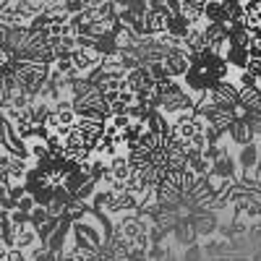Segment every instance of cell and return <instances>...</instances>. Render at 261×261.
I'll return each mask as SVG.
<instances>
[{
	"label": "cell",
	"instance_id": "cell-1",
	"mask_svg": "<svg viewBox=\"0 0 261 261\" xmlns=\"http://www.w3.org/2000/svg\"><path fill=\"white\" fill-rule=\"evenodd\" d=\"M105 125H107V123L79 118V123H76L73 128L65 130V144L73 146V149H81V151H89V154H94L97 144L105 139Z\"/></svg>",
	"mask_w": 261,
	"mask_h": 261
},
{
	"label": "cell",
	"instance_id": "cell-2",
	"mask_svg": "<svg viewBox=\"0 0 261 261\" xmlns=\"http://www.w3.org/2000/svg\"><path fill=\"white\" fill-rule=\"evenodd\" d=\"M238 99H241V86L235 84V79H225L220 84H214L209 89V94L201 102H209L214 107H222V110H235Z\"/></svg>",
	"mask_w": 261,
	"mask_h": 261
},
{
	"label": "cell",
	"instance_id": "cell-3",
	"mask_svg": "<svg viewBox=\"0 0 261 261\" xmlns=\"http://www.w3.org/2000/svg\"><path fill=\"white\" fill-rule=\"evenodd\" d=\"M172 16H178V13H172L167 8H160V6H151L149 13L144 16V24H146V37H160L170 29V21Z\"/></svg>",
	"mask_w": 261,
	"mask_h": 261
},
{
	"label": "cell",
	"instance_id": "cell-4",
	"mask_svg": "<svg viewBox=\"0 0 261 261\" xmlns=\"http://www.w3.org/2000/svg\"><path fill=\"white\" fill-rule=\"evenodd\" d=\"M191 65H193V55H191L186 47H183V50H172V53H167V58H165V68H167L170 79H178V81L186 79V73L191 71Z\"/></svg>",
	"mask_w": 261,
	"mask_h": 261
},
{
	"label": "cell",
	"instance_id": "cell-5",
	"mask_svg": "<svg viewBox=\"0 0 261 261\" xmlns=\"http://www.w3.org/2000/svg\"><path fill=\"white\" fill-rule=\"evenodd\" d=\"M102 55H99V50L97 47H79L76 53H73V63H76V71L81 73V76H89V73H94L97 68H102Z\"/></svg>",
	"mask_w": 261,
	"mask_h": 261
},
{
	"label": "cell",
	"instance_id": "cell-6",
	"mask_svg": "<svg viewBox=\"0 0 261 261\" xmlns=\"http://www.w3.org/2000/svg\"><path fill=\"white\" fill-rule=\"evenodd\" d=\"M204 32H206L209 50L225 55L230 47V27L227 24H204Z\"/></svg>",
	"mask_w": 261,
	"mask_h": 261
},
{
	"label": "cell",
	"instance_id": "cell-7",
	"mask_svg": "<svg viewBox=\"0 0 261 261\" xmlns=\"http://www.w3.org/2000/svg\"><path fill=\"white\" fill-rule=\"evenodd\" d=\"M227 141L235 144L238 149H243V146H248V144H256L258 139H256V134H253L251 123H248L246 118H238V120L230 125V130H227Z\"/></svg>",
	"mask_w": 261,
	"mask_h": 261
},
{
	"label": "cell",
	"instance_id": "cell-8",
	"mask_svg": "<svg viewBox=\"0 0 261 261\" xmlns=\"http://www.w3.org/2000/svg\"><path fill=\"white\" fill-rule=\"evenodd\" d=\"M238 170H241V167H238V157H232L230 151H225L220 160L212 162V178L214 180H222V183H232Z\"/></svg>",
	"mask_w": 261,
	"mask_h": 261
},
{
	"label": "cell",
	"instance_id": "cell-9",
	"mask_svg": "<svg viewBox=\"0 0 261 261\" xmlns=\"http://www.w3.org/2000/svg\"><path fill=\"white\" fill-rule=\"evenodd\" d=\"M188 220H191L196 235H212V232L217 230V225H220L217 214H214V212H206V209H196V212H191Z\"/></svg>",
	"mask_w": 261,
	"mask_h": 261
},
{
	"label": "cell",
	"instance_id": "cell-10",
	"mask_svg": "<svg viewBox=\"0 0 261 261\" xmlns=\"http://www.w3.org/2000/svg\"><path fill=\"white\" fill-rule=\"evenodd\" d=\"M154 84H157V81L151 79L149 68H144V65H141V68H136V71H130V73L125 76V86H128V89L134 92L136 97H139V94H144V92H149Z\"/></svg>",
	"mask_w": 261,
	"mask_h": 261
},
{
	"label": "cell",
	"instance_id": "cell-11",
	"mask_svg": "<svg viewBox=\"0 0 261 261\" xmlns=\"http://www.w3.org/2000/svg\"><path fill=\"white\" fill-rule=\"evenodd\" d=\"M206 3L209 0H180V13L193 27H201L206 24Z\"/></svg>",
	"mask_w": 261,
	"mask_h": 261
},
{
	"label": "cell",
	"instance_id": "cell-12",
	"mask_svg": "<svg viewBox=\"0 0 261 261\" xmlns=\"http://www.w3.org/2000/svg\"><path fill=\"white\" fill-rule=\"evenodd\" d=\"M235 157H238V167H241V172H253L261 165V146L258 144H248L243 149H238Z\"/></svg>",
	"mask_w": 261,
	"mask_h": 261
},
{
	"label": "cell",
	"instance_id": "cell-13",
	"mask_svg": "<svg viewBox=\"0 0 261 261\" xmlns=\"http://www.w3.org/2000/svg\"><path fill=\"white\" fill-rule=\"evenodd\" d=\"M130 175H134V165L128 162V154H115L110 160V186L113 183H128Z\"/></svg>",
	"mask_w": 261,
	"mask_h": 261
},
{
	"label": "cell",
	"instance_id": "cell-14",
	"mask_svg": "<svg viewBox=\"0 0 261 261\" xmlns=\"http://www.w3.org/2000/svg\"><path fill=\"white\" fill-rule=\"evenodd\" d=\"M183 45H186V50L193 55V58H199V55H204L206 50H209V42H206V32H204V24L201 27H193L191 29V34L183 39Z\"/></svg>",
	"mask_w": 261,
	"mask_h": 261
},
{
	"label": "cell",
	"instance_id": "cell-15",
	"mask_svg": "<svg viewBox=\"0 0 261 261\" xmlns=\"http://www.w3.org/2000/svg\"><path fill=\"white\" fill-rule=\"evenodd\" d=\"M172 238H175V241L180 243V246H186V248H191V246H196V230H193V225H191V220L188 217H183L180 220V225L172 230Z\"/></svg>",
	"mask_w": 261,
	"mask_h": 261
},
{
	"label": "cell",
	"instance_id": "cell-16",
	"mask_svg": "<svg viewBox=\"0 0 261 261\" xmlns=\"http://www.w3.org/2000/svg\"><path fill=\"white\" fill-rule=\"evenodd\" d=\"M225 60L230 63V68L232 71H246L248 68V60H251V53L246 50V47H227V53H225Z\"/></svg>",
	"mask_w": 261,
	"mask_h": 261
},
{
	"label": "cell",
	"instance_id": "cell-17",
	"mask_svg": "<svg viewBox=\"0 0 261 261\" xmlns=\"http://www.w3.org/2000/svg\"><path fill=\"white\" fill-rule=\"evenodd\" d=\"M238 105H241L246 113L261 110V89L258 86H246V89H241V99H238Z\"/></svg>",
	"mask_w": 261,
	"mask_h": 261
},
{
	"label": "cell",
	"instance_id": "cell-18",
	"mask_svg": "<svg viewBox=\"0 0 261 261\" xmlns=\"http://www.w3.org/2000/svg\"><path fill=\"white\" fill-rule=\"evenodd\" d=\"M227 0H209L206 3V24H225Z\"/></svg>",
	"mask_w": 261,
	"mask_h": 261
},
{
	"label": "cell",
	"instance_id": "cell-19",
	"mask_svg": "<svg viewBox=\"0 0 261 261\" xmlns=\"http://www.w3.org/2000/svg\"><path fill=\"white\" fill-rule=\"evenodd\" d=\"M29 258H32V261H60V256H58L55 251H50L45 243H39L37 248H32V251H29Z\"/></svg>",
	"mask_w": 261,
	"mask_h": 261
},
{
	"label": "cell",
	"instance_id": "cell-20",
	"mask_svg": "<svg viewBox=\"0 0 261 261\" xmlns=\"http://www.w3.org/2000/svg\"><path fill=\"white\" fill-rule=\"evenodd\" d=\"M144 68H149L151 79H154L157 84L165 81V79H170V73H167V68H165V63H151V65H144Z\"/></svg>",
	"mask_w": 261,
	"mask_h": 261
},
{
	"label": "cell",
	"instance_id": "cell-21",
	"mask_svg": "<svg viewBox=\"0 0 261 261\" xmlns=\"http://www.w3.org/2000/svg\"><path fill=\"white\" fill-rule=\"evenodd\" d=\"M248 123H251V128H253V134H256V139L261 141V110H251V113H246L243 115Z\"/></svg>",
	"mask_w": 261,
	"mask_h": 261
},
{
	"label": "cell",
	"instance_id": "cell-22",
	"mask_svg": "<svg viewBox=\"0 0 261 261\" xmlns=\"http://www.w3.org/2000/svg\"><path fill=\"white\" fill-rule=\"evenodd\" d=\"M256 76L253 73H248V71H238V76H235V84L241 86V89H246V86H256Z\"/></svg>",
	"mask_w": 261,
	"mask_h": 261
},
{
	"label": "cell",
	"instance_id": "cell-23",
	"mask_svg": "<svg viewBox=\"0 0 261 261\" xmlns=\"http://www.w3.org/2000/svg\"><path fill=\"white\" fill-rule=\"evenodd\" d=\"M246 71H248V73H253V76L258 79V76H261V58H251V60H248V68H246Z\"/></svg>",
	"mask_w": 261,
	"mask_h": 261
},
{
	"label": "cell",
	"instance_id": "cell-24",
	"mask_svg": "<svg viewBox=\"0 0 261 261\" xmlns=\"http://www.w3.org/2000/svg\"><path fill=\"white\" fill-rule=\"evenodd\" d=\"M110 3H115L118 8H128L130 3H134V0H110Z\"/></svg>",
	"mask_w": 261,
	"mask_h": 261
},
{
	"label": "cell",
	"instance_id": "cell-25",
	"mask_svg": "<svg viewBox=\"0 0 261 261\" xmlns=\"http://www.w3.org/2000/svg\"><path fill=\"white\" fill-rule=\"evenodd\" d=\"M256 86H258V89H261V76H258V81H256Z\"/></svg>",
	"mask_w": 261,
	"mask_h": 261
},
{
	"label": "cell",
	"instance_id": "cell-26",
	"mask_svg": "<svg viewBox=\"0 0 261 261\" xmlns=\"http://www.w3.org/2000/svg\"><path fill=\"white\" fill-rule=\"evenodd\" d=\"M165 261H175V258H172V256H167V258H165Z\"/></svg>",
	"mask_w": 261,
	"mask_h": 261
}]
</instances>
